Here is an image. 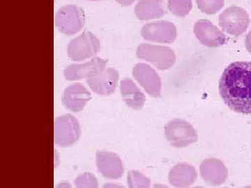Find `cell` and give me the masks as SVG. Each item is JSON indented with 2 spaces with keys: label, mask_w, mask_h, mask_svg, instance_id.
Masks as SVG:
<instances>
[{
  "label": "cell",
  "mask_w": 251,
  "mask_h": 188,
  "mask_svg": "<svg viewBox=\"0 0 251 188\" xmlns=\"http://www.w3.org/2000/svg\"><path fill=\"white\" fill-rule=\"evenodd\" d=\"M198 8L202 12L206 14H216L222 9L225 0H196Z\"/></svg>",
  "instance_id": "ffe728a7"
},
{
  "label": "cell",
  "mask_w": 251,
  "mask_h": 188,
  "mask_svg": "<svg viewBox=\"0 0 251 188\" xmlns=\"http://www.w3.org/2000/svg\"><path fill=\"white\" fill-rule=\"evenodd\" d=\"M80 128L76 118L70 114L62 115L54 120V143L65 147L76 142L80 138Z\"/></svg>",
  "instance_id": "5b68a950"
},
{
  "label": "cell",
  "mask_w": 251,
  "mask_h": 188,
  "mask_svg": "<svg viewBox=\"0 0 251 188\" xmlns=\"http://www.w3.org/2000/svg\"><path fill=\"white\" fill-rule=\"evenodd\" d=\"M100 42L97 36L89 31H85L69 43L68 55L74 61H83L98 53Z\"/></svg>",
  "instance_id": "8992f818"
},
{
  "label": "cell",
  "mask_w": 251,
  "mask_h": 188,
  "mask_svg": "<svg viewBox=\"0 0 251 188\" xmlns=\"http://www.w3.org/2000/svg\"><path fill=\"white\" fill-rule=\"evenodd\" d=\"M141 35L147 41L172 44L176 40V29L173 23L166 21H157L144 25Z\"/></svg>",
  "instance_id": "ba28073f"
},
{
  "label": "cell",
  "mask_w": 251,
  "mask_h": 188,
  "mask_svg": "<svg viewBox=\"0 0 251 188\" xmlns=\"http://www.w3.org/2000/svg\"><path fill=\"white\" fill-rule=\"evenodd\" d=\"M140 21H150L162 17L165 14L163 0H140L135 8Z\"/></svg>",
  "instance_id": "ac0fdd59"
},
{
  "label": "cell",
  "mask_w": 251,
  "mask_h": 188,
  "mask_svg": "<svg viewBox=\"0 0 251 188\" xmlns=\"http://www.w3.org/2000/svg\"><path fill=\"white\" fill-rule=\"evenodd\" d=\"M90 1H99V0H90Z\"/></svg>",
  "instance_id": "d4e9b609"
},
{
  "label": "cell",
  "mask_w": 251,
  "mask_h": 188,
  "mask_svg": "<svg viewBox=\"0 0 251 188\" xmlns=\"http://www.w3.org/2000/svg\"><path fill=\"white\" fill-rule=\"evenodd\" d=\"M118 80V71L112 68H108L99 75L87 79V83L94 93L109 95L115 92Z\"/></svg>",
  "instance_id": "4fadbf2b"
},
{
  "label": "cell",
  "mask_w": 251,
  "mask_h": 188,
  "mask_svg": "<svg viewBox=\"0 0 251 188\" xmlns=\"http://www.w3.org/2000/svg\"><path fill=\"white\" fill-rule=\"evenodd\" d=\"M137 56L140 59L151 63L159 70H167L176 62L174 51L167 46L142 44L137 49Z\"/></svg>",
  "instance_id": "3957f363"
},
{
  "label": "cell",
  "mask_w": 251,
  "mask_h": 188,
  "mask_svg": "<svg viewBox=\"0 0 251 188\" xmlns=\"http://www.w3.org/2000/svg\"><path fill=\"white\" fill-rule=\"evenodd\" d=\"M168 6L175 16L185 17L192 9V0H168Z\"/></svg>",
  "instance_id": "d6986e66"
},
{
  "label": "cell",
  "mask_w": 251,
  "mask_h": 188,
  "mask_svg": "<svg viewBox=\"0 0 251 188\" xmlns=\"http://www.w3.org/2000/svg\"><path fill=\"white\" fill-rule=\"evenodd\" d=\"M116 1L119 4L122 5V6H128L133 4L135 0H116Z\"/></svg>",
  "instance_id": "cb8c5ba5"
},
{
  "label": "cell",
  "mask_w": 251,
  "mask_h": 188,
  "mask_svg": "<svg viewBox=\"0 0 251 188\" xmlns=\"http://www.w3.org/2000/svg\"><path fill=\"white\" fill-rule=\"evenodd\" d=\"M198 178V173L191 164H178L172 168L169 173V181L172 186L185 188L191 186Z\"/></svg>",
  "instance_id": "2e32d148"
},
{
  "label": "cell",
  "mask_w": 251,
  "mask_h": 188,
  "mask_svg": "<svg viewBox=\"0 0 251 188\" xmlns=\"http://www.w3.org/2000/svg\"><path fill=\"white\" fill-rule=\"evenodd\" d=\"M127 181L130 188H149L150 186V179L139 171H129Z\"/></svg>",
  "instance_id": "44dd1931"
},
{
  "label": "cell",
  "mask_w": 251,
  "mask_h": 188,
  "mask_svg": "<svg viewBox=\"0 0 251 188\" xmlns=\"http://www.w3.org/2000/svg\"><path fill=\"white\" fill-rule=\"evenodd\" d=\"M106 64V59L94 57L90 62L84 64L69 66L64 70V77L70 81L87 80L103 72Z\"/></svg>",
  "instance_id": "9c48e42d"
},
{
  "label": "cell",
  "mask_w": 251,
  "mask_h": 188,
  "mask_svg": "<svg viewBox=\"0 0 251 188\" xmlns=\"http://www.w3.org/2000/svg\"><path fill=\"white\" fill-rule=\"evenodd\" d=\"M245 44L247 50L251 53V30L247 34V38H246Z\"/></svg>",
  "instance_id": "603a6c76"
},
{
  "label": "cell",
  "mask_w": 251,
  "mask_h": 188,
  "mask_svg": "<svg viewBox=\"0 0 251 188\" xmlns=\"http://www.w3.org/2000/svg\"><path fill=\"white\" fill-rule=\"evenodd\" d=\"M250 18L247 11L239 6H231L219 16V24L227 34L239 36L247 31Z\"/></svg>",
  "instance_id": "52a82bcc"
},
{
  "label": "cell",
  "mask_w": 251,
  "mask_h": 188,
  "mask_svg": "<svg viewBox=\"0 0 251 188\" xmlns=\"http://www.w3.org/2000/svg\"><path fill=\"white\" fill-rule=\"evenodd\" d=\"M77 188H97L98 182L95 176L91 173H85L77 176L75 180Z\"/></svg>",
  "instance_id": "7402d4cb"
},
{
  "label": "cell",
  "mask_w": 251,
  "mask_h": 188,
  "mask_svg": "<svg viewBox=\"0 0 251 188\" xmlns=\"http://www.w3.org/2000/svg\"><path fill=\"white\" fill-rule=\"evenodd\" d=\"M219 92L231 110L244 115L251 114V62L229 64L220 80Z\"/></svg>",
  "instance_id": "6da1fadb"
},
{
  "label": "cell",
  "mask_w": 251,
  "mask_h": 188,
  "mask_svg": "<svg viewBox=\"0 0 251 188\" xmlns=\"http://www.w3.org/2000/svg\"><path fill=\"white\" fill-rule=\"evenodd\" d=\"M194 33L200 42L206 47H220L227 41L224 32L208 20H200L196 23Z\"/></svg>",
  "instance_id": "8fae6325"
},
{
  "label": "cell",
  "mask_w": 251,
  "mask_h": 188,
  "mask_svg": "<svg viewBox=\"0 0 251 188\" xmlns=\"http://www.w3.org/2000/svg\"><path fill=\"white\" fill-rule=\"evenodd\" d=\"M200 171L203 180L208 184L219 186L227 179L228 173L222 161L216 158H208L201 163Z\"/></svg>",
  "instance_id": "5bb4252c"
},
{
  "label": "cell",
  "mask_w": 251,
  "mask_h": 188,
  "mask_svg": "<svg viewBox=\"0 0 251 188\" xmlns=\"http://www.w3.org/2000/svg\"><path fill=\"white\" fill-rule=\"evenodd\" d=\"M56 27L66 35H74L82 29L85 24L83 9L74 4L63 6L57 11L54 18Z\"/></svg>",
  "instance_id": "7a4b0ae2"
},
{
  "label": "cell",
  "mask_w": 251,
  "mask_h": 188,
  "mask_svg": "<svg viewBox=\"0 0 251 188\" xmlns=\"http://www.w3.org/2000/svg\"><path fill=\"white\" fill-rule=\"evenodd\" d=\"M122 98L129 108L139 110L143 108L146 98L131 79H125L120 84Z\"/></svg>",
  "instance_id": "e0dca14e"
},
{
  "label": "cell",
  "mask_w": 251,
  "mask_h": 188,
  "mask_svg": "<svg viewBox=\"0 0 251 188\" xmlns=\"http://www.w3.org/2000/svg\"><path fill=\"white\" fill-rule=\"evenodd\" d=\"M165 135L171 146L184 148L198 141L196 130L183 119L173 120L165 126Z\"/></svg>",
  "instance_id": "277c9868"
},
{
  "label": "cell",
  "mask_w": 251,
  "mask_h": 188,
  "mask_svg": "<svg viewBox=\"0 0 251 188\" xmlns=\"http://www.w3.org/2000/svg\"><path fill=\"white\" fill-rule=\"evenodd\" d=\"M97 164L99 171L108 179H118L125 171L123 163L120 157L108 151L97 153Z\"/></svg>",
  "instance_id": "7c38bea8"
},
{
  "label": "cell",
  "mask_w": 251,
  "mask_h": 188,
  "mask_svg": "<svg viewBox=\"0 0 251 188\" xmlns=\"http://www.w3.org/2000/svg\"><path fill=\"white\" fill-rule=\"evenodd\" d=\"M133 75L147 93L154 98L161 96V78L150 66L144 63L137 64L133 68Z\"/></svg>",
  "instance_id": "30bf717a"
},
{
  "label": "cell",
  "mask_w": 251,
  "mask_h": 188,
  "mask_svg": "<svg viewBox=\"0 0 251 188\" xmlns=\"http://www.w3.org/2000/svg\"><path fill=\"white\" fill-rule=\"evenodd\" d=\"M91 98V94L83 85L75 83L69 86L64 91L62 102L68 110L79 112L85 108Z\"/></svg>",
  "instance_id": "9a60e30c"
}]
</instances>
